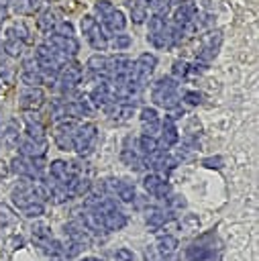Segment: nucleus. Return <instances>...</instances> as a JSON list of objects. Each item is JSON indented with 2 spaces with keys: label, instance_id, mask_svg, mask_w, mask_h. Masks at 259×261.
Returning <instances> with one entry per match:
<instances>
[{
  "label": "nucleus",
  "instance_id": "nucleus-7",
  "mask_svg": "<svg viewBox=\"0 0 259 261\" xmlns=\"http://www.w3.org/2000/svg\"><path fill=\"white\" fill-rule=\"evenodd\" d=\"M149 29H151V33H161L165 29V16L153 12V16L149 18Z\"/></svg>",
  "mask_w": 259,
  "mask_h": 261
},
{
  "label": "nucleus",
  "instance_id": "nucleus-11",
  "mask_svg": "<svg viewBox=\"0 0 259 261\" xmlns=\"http://www.w3.org/2000/svg\"><path fill=\"white\" fill-rule=\"evenodd\" d=\"M8 16V12H6V2H0V20H4Z\"/></svg>",
  "mask_w": 259,
  "mask_h": 261
},
{
  "label": "nucleus",
  "instance_id": "nucleus-6",
  "mask_svg": "<svg viewBox=\"0 0 259 261\" xmlns=\"http://www.w3.org/2000/svg\"><path fill=\"white\" fill-rule=\"evenodd\" d=\"M49 43H53V45H57V47H63V49H75L77 45H75V41L69 37V35H53L51 39H49Z\"/></svg>",
  "mask_w": 259,
  "mask_h": 261
},
{
  "label": "nucleus",
  "instance_id": "nucleus-2",
  "mask_svg": "<svg viewBox=\"0 0 259 261\" xmlns=\"http://www.w3.org/2000/svg\"><path fill=\"white\" fill-rule=\"evenodd\" d=\"M55 24H57V14H55V10H51V8L43 10V12L39 14V18H37V27H39L43 33H49Z\"/></svg>",
  "mask_w": 259,
  "mask_h": 261
},
{
  "label": "nucleus",
  "instance_id": "nucleus-9",
  "mask_svg": "<svg viewBox=\"0 0 259 261\" xmlns=\"http://www.w3.org/2000/svg\"><path fill=\"white\" fill-rule=\"evenodd\" d=\"M61 33L71 37V24H69V22H63V24H61Z\"/></svg>",
  "mask_w": 259,
  "mask_h": 261
},
{
  "label": "nucleus",
  "instance_id": "nucleus-5",
  "mask_svg": "<svg viewBox=\"0 0 259 261\" xmlns=\"http://www.w3.org/2000/svg\"><path fill=\"white\" fill-rule=\"evenodd\" d=\"M128 6H131V12H133L135 22H143L147 18V6H145V2L133 0V2H128Z\"/></svg>",
  "mask_w": 259,
  "mask_h": 261
},
{
  "label": "nucleus",
  "instance_id": "nucleus-8",
  "mask_svg": "<svg viewBox=\"0 0 259 261\" xmlns=\"http://www.w3.org/2000/svg\"><path fill=\"white\" fill-rule=\"evenodd\" d=\"M6 47H8V51H10V53H16V51L20 49V43H16V41H10Z\"/></svg>",
  "mask_w": 259,
  "mask_h": 261
},
{
  "label": "nucleus",
  "instance_id": "nucleus-4",
  "mask_svg": "<svg viewBox=\"0 0 259 261\" xmlns=\"http://www.w3.org/2000/svg\"><path fill=\"white\" fill-rule=\"evenodd\" d=\"M88 39H90V43L96 47V49H102L104 45H106V39H104V35H102V31H100V27H98V22H94L88 31Z\"/></svg>",
  "mask_w": 259,
  "mask_h": 261
},
{
  "label": "nucleus",
  "instance_id": "nucleus-3",
  "mask_svg": "<svg viewBox=\"0 0 259 261\" xmlns=\"http://www.w3.org/2000/svg\"><path fill=\"white\" fill-rule=\"evenodd\" d=\"M14 10L16 12H22V14H33L39 10L41 6V0H14Z\"/></svg>",
  "mask_w": 259,
  "mask_h": 261
},
{
  "label": "nucleus",
  "instance_id": "nucleus-10",
  "mask_svg": "<svg viewBox=\"0 0 259 261\" xmlns=\"http://www.w3.org/2000/svg\"><path fill=\"white\" fill-rule=\"evenodd\" d=\"M116 45H118V47H126V45H128V37H122V35H120V37L116 39Z\"/></svg>",
  "mask_w": 259,
  "mask_h": 261
},
{
  "label": "nucleus",
  "instance_id": "nucleus-1",
  "mask_svg": "<svg viewBox=\"0 0 259 261\" xmlns=\"http://www.w3.org/2000/svg\"><path fill=\"white\" fill-rule=\"evenodd\" d=\"M102 18H104V24H106L110 31H122L124 24H126L124 14H122L120 10H116V8H110L108 12H104Z\"/></svg>",
  "mask_w": 259,
  "mask_h": 261
}]
</instances>
